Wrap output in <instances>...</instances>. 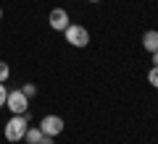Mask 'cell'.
I'll return each instance as SVG.
<instances>
[{"mask_svg":"<svg viewBox=\"0 0 158 144\" xmlns=\"http://www.w3.org/2000/svg\"><path fill=\"white\" fill-rule=\"evenodd\" d=\"M6 107L13 113V115H24V113H27V107H29V97L21 92V89H13V92H8Z\"/></svg>","mask_w":158,"mask_h":144,"instance_id":"3","label":"cell"},{"mask_svg":"<svg viewBox=\"0 0 158 144\" xmlns=\"http://www.w3.org/2000/svg\"><path fill=\"white\" fill-rule=\"evenodd\" d=\"M142 47H145L148 53H156L158 50V32H156V29H148V32L142 34Z\"/></svg>","mask_w":158,"mask_h":144,"instance_id":"6","label":"cell"},{"mask_svg":"<svg viewBox=\"0 0 158 144\" xmlns=\"http://www.w3.org/2000/svg\"><path fill=\"white\" fill-rule=\"evenodd\" d=\"M40 131L48 134V136H58L63 131V118L61 115H45L40 121Z\"/></svg>","mask_w":158,"mask_h":144,"instance_id":"4","label":"cell"},{"mask_svg":"<svg viewBox=\"0 0 158 144\" xmlns=\"http://www.w3.org/2000/svg\"><path fill=\"white\" fill-rule=\"evenodd\" d=\"M148 84H153V87L158 89V66H153L150 71H148Z\"/></svg>","mask_w":158,"mask_h":144,"instance_id":"9","label":"cell"},{"mask_svg":"<svg viewBox=\"0 0 158 144\" xmlns=\"http://www.w3.org/2000/svg\"><path fill=\"white\" fill-rule=\"evenodd\" d=\"M29 110L24 113V115H13L11 121L6 123V139L8 142H21L24 134H27V126H29Z\"/></svg>","mask_w":158,"mask_h":144,"instance_id":"1","label":"cell"},{"mask_svg":"<svg viewBox=\"0 0 158 144\" xmlns=\"http://www.w3.org/2000/svg\"><path fill=\"white\" fill-rule=\"evenodd\" d=\"M90 3H100V0H90Z\"/></svg>","mask_w":158,"mask_h":144,"instance_id":"15","label":"cell"},{"mask_svg":"<svg viewBox=\"0 0 158 144\" xmlns=\"http://www.w3.org/2000/svg\"><path fill=\"white\" fill-rule=\"evenodd\" d=\"M24 139H27V144H40V139H42V131H40V126H27V134H24Z\"/></svg>","mask_w":158,"mask_h":144,"instance_id":"7","label":"cell"},{"mask_svg":"<svg viewBox=\"0 0 158 144\" xmlns=\"http://www.w3.org/2000/svg\"><path fill=\"white\" fill-rule=\"evenodd\" d=\"M40 144H53V136H48V134H42V139H40Z\"/></svg>","mask_w":158,"mask_h":144,"instance_id":"12","label":"cell"},{"mask_svg":"<svg viewBox=\"0 0 158 144\" xmlns=\"http://www.w3.org/2000/svg\"><path fill=\"white\" fill-rule=\"evenodd\" d=\"M6 100H8V89L6 84H0V107H6Z\"/></svg>","mask_w":158,"mask_h":144,"instance_id":"11","label":"cell"},{"mask_svg":"<svg viewBox=\"0 0 158 144\" xmlns=\"http://www.w3.org/2000/svg\"><path fill=\"white\" fill-rule=\"evenodd\" d=\"M21 92H24V94H27L29 100H32L34 94H37V87H34V84H24V87H21Z\"/></svg>","mask_w":158,"mask_h":144,"instance_id":"10","label":"cell"},{"mask_svg":"<svg viewBox=\"0 0 158 144\" xmlns=\"http://www.w3.org/2000/svg\"><path fill=\"white\" fill-rule=\"evenodd\" d=\"M0 21H3V8H0Z\"/></svg>","mask_w":158,"mask_h":144,"instance_id":"14","label":"cell"},{"mask_svg":"<svg viewBox=\"0 0 158 144\" xmlns=\"http://www.w3.org/2000/svg\"><path fill=\"white\" fill-rule=\"evenodd\" d=\"M150 55H153V66H158V50H156V53H150Z\"/></svg>","mask_w":158,"mask_h":144,"instance_id":"13","label":"cell"},{"mask_svg":"<svg viewBox=\"0 0 158 144\" xmlns=\"http://www.w3.org/2000/svg\"><path fill=\"white\" fill-rule=\"evenodd\" d=\"M8 76H11V68H8V63H6V60H0V84H6V81H8Z\"/></svg>","mask_w":158,"mask_h":144,"instance_id":"8","label":"cell"},{"mask_svg":"<svg viewBox=\"0 0 158 144\" xmlns=\"http://www.w3.org/2000/svg\"><path fill=\"white\" fill-rule=\"evenodd\" d=\"M63 34H66V42L71 45V47H87V45H90V32H87L82 24H69V26L63 29Z\"/></svg>","mask_w":158,"mask_h":144,"instance_id":"2","label":"cell"},{"mask_svg":"<svg viewBox=\"0 0 158 144\" xmlns=\"http://www.w3.org/2000/svg\"><path fill=\"white\" fill-rule=\"evenodd\" d=\"M48 24H50L53 32H63V29L69 26V11H63V8H53L50 16H48Z\"/></svg>","mask_w":158,"mask_h":144,"instance_id":"5","label":"cell"}]
</instances>
